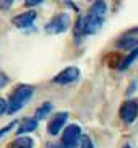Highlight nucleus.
Listing matches in <instances>:
<instances>
[{
    "label": "nucleus",
    "instance_id": "nucleus-11",
    "mask_svg": "<svg viewBox=\"0 0 138 148\" xmlns=\"http://www.w3.org/2000/svg\"><path fill=\"white\" fill-rule=\"evenodd\" d=\"M106 12H107V5L104 3V2H94V3L89 7V12H88V13L94 15V16H98V18H104Z\"/></svg>",
    "mask_w": 138,
    "mask_h": 148
},
{
    "label": "nucleus",
    "instance_id": "nucleus-6",
    "mask_svg": "<svg viewBox=\"0 0 138 148\" xmlns=\"http://www.w3.org/2000/svg\"><path fill=\"white\" fill-rule=\"evenodd\" d=\"M119 116H120V119L125 122V124L135 122V119L138 117V103L137 101H125V103L120 106Z\"/></svg>",
    "mask_w": 138,
    "mask_h": 148
},
{
    "label": "nucleus",
    "instance_id": "nucleus-8",
    "mask_svg": "<svg viewBox=\"0 0 138 148\" xmlns=\"http://www.w3.org/2000/svg\"><path fill=\"white\" fill-rule=\"evenodd\" d=\"M36 12H33V10H29V12H25V13L18 15V16L13 18V25L16 28H20V29H23V28H29L33 23H34L36 20Z\"/></svg>",
    "mask_w": 138,
    "mask_h": 148
},
{
    "label": "nucleus",
    "instance_id": "nucleus-21",
    "mask_svg": "<svg viewBox=\"0 0 138 148\" xmlns=\"http://www.w3.org/2000/svg\"><path fill=\"white\" fill-rule=\"evenodd\" d=\"M51 148H65V147H64V145H62V143H60V145H52V147H51Z\"/></svg>",
    "mask_w": 138,
    "mask_h": 148
},
{
    "label": "nucleus",
    "instance_id": "nucleus-3",
    "mask_svg": "<svg viewBox=\"0 0 138 148\" xmlns=\"http://www.w3.org/2000/svg\"><path fill=\"white\" fill-rule=\"evenodd\" d=\"M68 26H70V16L67 13H60L52 18L51 21L46 25L44 29H46L47 34H60V33L68 29Z\"/></svg>",
    "mask_w": 138,
    "mask_h": 148
},
{
    "label": "nucleus",
    "instance_id": "nucleus-7",
    "mask_svg": "<svg viewBox=\"0 0 138 148\" xmlns=\"http://www.w3.org/2000/svg\"><path fill=\"white\" fill-rule=\"evenodd\" d=\"M67 119H68V114L67 112H57L55 116H52L51 122H49V125H47V132L51 135H57L65 127Z\"/></svg>",
    "mask_w": 138,
    "mask_h": 148
},
{
    "label": "nucleus",
    "instance_id": "nucleus-9",
    "mask_svg": "<svg viewBox=\"0 0 138 148\" xmlns=\"http://www.w3.org/2000/svg\"><path fill=\"white\" fill-rule=\"evenodd\" d=\"M115 46L119 49L124 51H133L138 47V38H130V36H122L120 39L115 42Z\"/></svg>",
    "mask_w": 138,
    "mask_h": 148
},
{
    "label": "nucleus",
    "instance_id": "nucleus-19",
    "mask_svg": "<svg viewBox=\"0 0 138 148\" xmlns=\"http://www.w3.org/2000/svg\"><path fill=\"white\" fill-rule=\"evenodd\" d=\"M41 2H25L26 7H34V5H39Z\"/></svg>",
    "mask_w": 138,
    "mask_h": 148
},
{
    "label": "nucleus",
    "instance_id": "nucleus-5",
    "mask_svg": "<svg viewBox=\"0 0 138 148\" xmlns=\"http://www.w3.org/2000/svg\"><path fill=\"white\" fill-rule=\"evenodd\" d=\"M78 78H80V70L77 67H67L62 72H59L52 82L57 83V85H70V83L77 82Z\"/></svg>",
    "mask_w": 138,
    "mask_h": 148
},
{
    "label": "nucleus",
    "instance_id": "nucleus-1",
    "mask_svg": "<svg viewBox=\"0 0 138 148\" xmlns=\"http://www.w3.org/2000/svg\"><path fill=\"white\" fill-rule=\"evenodd\" d=\"M102 21H104V18H98L89 13L86 16H80L77 20V23H75V38L81 39L85 36L96 34L101 29V26H102Z\"/></svg>",
    "mask_w": 138,
    "mask_h": 148
},
{
    "label": "nucleus",
    "instance_id": "nucleus-15",
    "mask_svg": "<svg viewBox=\"0 0 138 148\" xmlns=\"http://www.w3.org/2000/svg\"><path fill=\"white\" fill-rule=\"evenodd\" d=\"M80 148H94V143L91 142V138L88 135L81 137V142H80Z\"/></svg>",
    "mask_w": 138,
    "mask_h": 148
},
{
    "label": "nucleus",
    "instance_id": "nucleus-4",
    "mask_svg": "<svg viewBox=\"0 0 138 148\" xmlns=\"http://www.w3.org/2000/svg\"><path fill=\"white\" fill-rule=\"evenodd\" d=\"M81 140V129L80 125H67L65 127L64 134H62V145L65 148H77L78 143Z\"/></svg>",
    "mask_w": 138,
    "mask_h": 148
},
{
    "label": "nucleus",
    "instance_id": "nucleus-2",
    "mask_svg": "<svg viewBox=\"0 0 138 148\" xmlns=\"http://www.w3.org/2000/svg\"><path fill=\"white\" fill-rule=\"evenodd\" d=\"M34 93V88L31 85H20V86L12 93L8 101V108H7V112L8 114H15L18 112L23 106L31 99V96Z\"/></svg>",
    "mask_w": 138,
    "mask_h": 148
},
{
    "label": "nucleus",
    "instance_id": "nucleus-17",
    "mask_svg": "<svg viewBox=\"0 0 138 148\" xmlns=\"http://www.w3.org/2000/svg\"><path fill=\"white\" fill-rule=\"evenodd\" d=\"M13 127H15V122H10V124H8L7 127H3V129L0 130V138H2L3 135H7V134H8V132H10V129H13Z\"/></svg>",
    "mask_w": 138,
    "mask_h": 148
},
{
    "label": "nucleus",
    "instance_id": "nucleus-23",
    "mask_svg": "<svg viewBox=\"0 0 138 148\" xmlns=\"http://www.w3.org/2000/svg\"><path fill=\"white\" fill-rule=\"evenodd\" d=\"M124 148H132V147H130V145H125V147H124Z\"/></svg>",
    "mask_w": 138,
    "mask_h": 148
},
{
    "label": "nucleus",
    "instance_id": "nucleus-18",
    "mask_svg": "<svg viewBox=\"0 0 138 148\" xmlns=\"http://www.w3.org/2000/svg\"><path fill=\"white\" fill-rule=\"evenodd\" d=\"M10 5H12V2H0V8H8Z\"/></svg>",
    "mask_w": 138,
    "mask_h": 148
},
{
    "label": "nucleus",
    "instance_id": "nucleus-13",
    "mask_svg": "<svg viewBox=\"0 0 138 148\" xmlns=\"http://www.w3.org/2000/svg\"><path fill=\"white\" fill-rule=\"evenodd\" d=\"M52 112V104L49 103V101H46L41 108H38L36 109V121H41V119H46L49 116V114Z\"/></svg>",
    "mask_w": 138,
    "mask_h": 148
},
{
    "label": "nucleus",
    "instance_id": "nucleus-16",
    "mask_svg": "<svg viewBox=\"0 0 138 148\" xmlns=\"http://www.w3.org/2000/svg\"><path fill=\"white\" fill-rule=\"evenodd\" d=\"M7 108H8V101L3 99V98H0V116L3 112H7Z\"/></svg>",
    "mask_w": 138,
    "mask_h": 148
},
{
    "label": "nucleus",
    "instance_id": "nucleus-10",
    "mask_svg": "<svg viewBox=\"0 0 138 148\" xmlns=\"http://www.w3.org/2000/svg\"><path fill=\"white\" fill-rule=\"evenodd\" d=\"M38 129V121L36 119H25L21 122V125L18 127V134L23 135V134H29V132L36 130Z\"/></svg>",
    "mask_w": 138,
    "mask_h": 148
},
{
    "label": "nucleus",
    "instance_id": "nucleus-20",
    "mask_svg": "<svg viewBox=\"0 0 138 148\" xmlns=\"http://www.w3.org/2000/svg\"><path fill=\"white\" fill-rule=\"evenodd\" d=\"M135 86H137V83L133 82V83H132V85H130V88H128V91H127V93H128V95H130V93H133V91H135V90H133Z\"/></svg>",
    "mask_w": 138,
    "mask_h": 148
},
{
    "label": "nucleus",
    "instance_id": "nucleus-12",
    "mask_svg": "<svg viewBox=\"0 0 138 148\" xmlns=\"http://www.w3.org/2000/svg\"><path fill=\"white\" fill-rule=\"evenodd\" d=\"M137 59H138V47H137V49H133V51H130L128 56H127L125 59H124V60L120 62V65H119V70H127L130 65H132V64H133L135 60H137Z\"/></svg>",
    "mask_w": 138,
    "mask_h": 148
},
{
    "label": "nucleus",
    "instance_id": "nucleus-14",
    "mask_svg": "<svg viewBox=\"0 0 138 148\" xmlns=\"http://www.w3.org/2000/svg\"><path fill=\"white\" fill-rule=\"evenodd\" d=\"M12 148H33V140L29 137H18L13 142Z\"/></svg>",
    "mask_w": 138,
    "mask_h": 148
},
{
    "label": "nucleus",
    "instance_id": "nucleus-22",
    "mask_svg": "<svg viewBox=\"0 0 138 148\" xmlns=\"http://www.w3.org/2000/svg\"><path fill=\"white\" fill-rule=\"evenodd\" d=\"M132 33H138V28H135V29H132Z\"/></svg>",
    "mask_w": 138,
    "mask_h": 148
}]
</instances>
